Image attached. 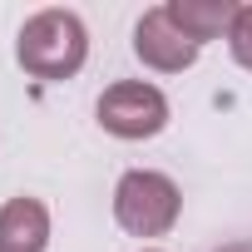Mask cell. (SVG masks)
<instances>
[{"mask_svg": "<svg viewBox=\"0 0 252 252\" xmlns=\"http://www.w3.org/2000/svg\"><path fill=\"white\" fill-rule=\"evenodd\" d=\"M84 55H89V30L74 10H40L20 25L15 60L35 79H69L84 69Z\"/></svg>", "mask_w": 252, "mask_h": 252, "instance_id": "obj_1", "label": "cell"}, {"mask_svg": "<svg viewBox=\"0 0 252 252\" xmlns=\"http://www.w3.org/2000/svg\"><path fill=\"white\" fill-rule=\"evenodd\" d=\"M183 213V193L168 173L154 168H129L114 188V218L134 237H163Z\"/></svg>", "mask_w": 252, "mask_h": 252, "instance_id": "obj_2", "label": "cell"}, {"mask_svg": "<svg viewBox=\"0 0 252 252\" xmlns=\"http://www.w3.org/2000/svg\"><path fill=\"white\" fill-rule=\"evenodd\" d=\"M99 124L114 139H154L168 124V99L144 79H119L99 94Z\"/></svg>", "mask_w": 252, "mask_h": 252, "instance_id": "obj_3", "label": "cell"}, {"mask_svg": "<svg viewBox=\"0 0 252 252\" xmlns=\"http://www.w3.org/2000/svg\"><path fill=\"white\" fill-rule=\"evenodd\" d=\"M198 50H203V45H193V40L168 20L163 5H158V10H144V20L134 25V55H139L149 69L178 74V69H188V64L198 60Z\"/></svg>", "mask_w": 252, "mask_h": 252, "instance_id": "obj_4", "label": "cell"}, {"mask_svg": "<svg viewBox=\"0 0 252 252\" xmlns=\"http://www.w3.org/2000/svg\"><path fill=\"white\" fill-rule=\"evenodd\" d=\"M50 242V213L40 198H10L0 208V247L5 252H45Z\"/></svg>", "mask_w": 252, "mask_h": 252, "instance_id": "obj_5", "label": "cell"}, {"mask_svg": "<svg viewBox=\"0 0 252 252\" xmlns=\"http://www.w3.org/2000/svg\"><path fill=\"white\" fill-rule=\"evenodd\" d=\"M163 10H168V20H173L193 45L227 35V25H232V15H237L232 0H168Z\"/></svg>", "mask_w": 252, "mask_h": 252, "instance_id": "obj_6", "label": "cell"}, {"mask_svg": "<svg viewBox=\"0 0 252 252\" xmlns=\"http://www.w3.org/2000/svg\"><path fill=\"white\" fill-rule=\"evenodd\" d=\"M227 50L242 69H252V5H237V15L227 25Z\"/></svg>", "mask_w": 252, "mask_h": 252, "instance_id": "obj_7", "label": "cell"}, {"mask_svg": "<svg viewBox=\"0 0 252 252\" xmlns=\"http://www.w3.org/2000/svg\"><path fill=\"white\" fill-rule=\"evenodd\" d=\"M218 252H252V242H222Z\"/></svg>", "mask_w": 252, "mask_h": 252, "instance_id": "obj_8", "label": "cell"}, {"mask_svg": "<svg viewBox=\"0 0 252 252\" xmlns=\"http://www.w3.org/2000/svg\"><path fill=\"white\" fill-rule=\"evenodd\" d=\"M0 252H5V247H0Z\"/></svg>", "mask_w": 252, "mask_h": 252, "instance_id": "obj_9", "label": "cell"}]
</instances>
